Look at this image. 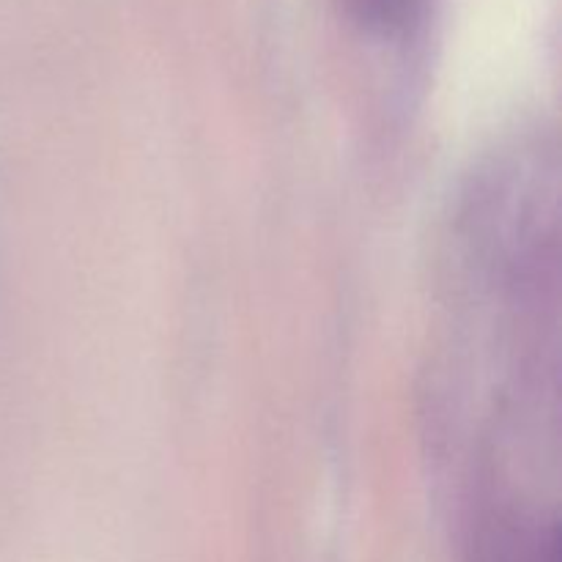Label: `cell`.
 I'll return each instance as SVG.
<instances>
[]
</instances>
